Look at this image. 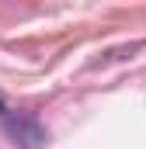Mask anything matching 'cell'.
I'll list each match as a JSON object with an SVG mask.
<instances>
[{
    "instance_id": "7a4b0ae2",
    "label": "cell",
    "mask_w": 146,
    "mask_h": 149,
    "mask_svg": "<svg viewBox=\"0 0 146 149\" xmlns=\"http://www.w3.org/2000/svg\"><path fill=\"white\" fill-rule=\"evenodd\" d=\"M4 111H7V108H4V97H0V114H4Z\"/></svg>"
},
{
    "instance_id": "6da1fadb",
    "label": "cell",
    "mask_w": 146,
    "mask_h": 149,
    "mask_svg": "<svg viewBox=\"0 0 146 149\" xmlns=\"http://www.w3.org/2000/svg\"><path fill=\"white\" fill-rule=\"evenodd\" d=\"M4 132L21 149H42L49 142V132H45V125L35 114H11V118H4Z\"/></svg>"
}]
</instances>
